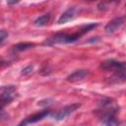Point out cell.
<instances>
[{
  "mask_svg": "<svg viewBox=\"0 0 126 126\" xmlns=\"http://www.w3.org/2000/svg\"><path fill=\"white\" fill-rule=\"evenodd\" d=\"M105 126H118V121L114 117H112L105 122Z\"/></svg>",
  "mask_w": 126,
  "mask_h": 126,
  "instance_id": "12",
  "label": "cell"
},
{
  "mask_svg": "<svg viewBox=\"0 0 126 126\" xmlns=\"http://www.w3.org/2000/svg\"><path fill=\"white\" fill-rule=\"evenodd\" d=\"M32 72V66H27L26 68H24L23 70H22V75H24V76H26V75H30L31 73Z\"/></svg>",
  "mask_w": 126,
  "mask_h": 126,
  "instance_id": "13",
  "label": "cell"
},
{
  "mask_svg": "<svg viewBox=\"0 0 126 126\" xmlns=\"http://www.w3.org/2000/svg\"><path fill=\"white\" fill-rule=\"evenodd\" d=\"M126 18L125 17H118V18H115L113 19L112 21H110L104 28V31L107 32V33H113L116 32V30H118L125 22Z\"/></svg>",
  "mask_w": 126,
  "mask_h": 126,
  "instance_id": "5",
  "label": "cell"
},
{
  "mask_svg": "<svg viewBox=\"0 0 126 126\" xmlns=\"http://www.w3.org/2000/svg\"><path fill=\"white\" fill-rule=\"evenodd\" d=\"M83 33H76V34H62V33H57L50 37L46 43L49 44H54V43H70V42H75L77 41Z\"/></svg>",
  "mask_w": 126,
  "mask_h": 126,
  "instance_id": "1",
  "label": "cell"
},
{
  "mask_svg": "<svg viewBox=\"0 0 126 126\" xmlns=\"http://www.w3.org/2000/svg\"><path fill=\"white\" fill-rule=\"evenodd\" d=\"M15 93H16V88L14 86H7V87H2L1 88L0 94H1V105H2V108L6 103H9L10 101L13 100Z\"/></svg>",
  "mask_w": 126,
  "mask_h": 126,
  "instance_id": "2",
  "label": "cell"
},
{
  "mask_svg": "<svg viewBox=\"0 0 126 126\" xmlns=\"http://www.w3.org/2000/svg\"><path fill=\"white\" fill-rule=\"evenodd\" d=\"M125 67H126V64L124 62H118V61H115L113 59L105 60L100 64V68L103 70H115V71H117V70L123 69Z\"/></svg>",
  "mask_w": 126,
  "mask_h": 126,
  "instance_id": "6",
  "label": "cell"
},
{
  "mask_svg": "<svg viewBox=\"0 0 126 126\" xmlns=\"http://www.w3.org/2000/svg\"><path fill=\"white\" fill-rule=\"evenodd\" d=\"M34 46L33 43H29V42H25V43H18L16 45L13 46L15 51H23V50H27L30 48H32Z\"/></svg>",
  "mask_w": 126,
  "mask_h": 126,
  "instance_id": "11",
  "label": "cell"
},
{
  "mask_svg": "<svg viewBox=\"0 0 126 126\" xmlns=\"http://www.w3.org/2000/svg\"><path fill=\"white\" fill-rule=\"evenodd\" d=\"M50 113V110L46 109V110H43L39 113H35L33 115H31L29 117H27L25 120H23L18 126H27L28 124H31V123H35L37 121H40L41 119H43L45 116H47L48 114Z\"/></svg>",
  "mask_w": 126,
  "mask_h": 126,
  "instance_id": "4",
  "label": "cell"
},
{
  "mask_svg": "<svg viewBox=\"0 0 126 126\" xmlns=\"http://www.w3.org/2000/svg\"><path fill=\"white\" fill-rule=\"evenodd\" d=\"M7 3L8 4H16V3H18V1H7Z\"/></svg>",
  "mask_w": 126,
  "mask_h": 126,
  "instance_id": "15",
  "label": "cell"
},
{
  "mask_svg": "<svg viewBox=\"0 0 126 126\" xmlns=\"http://www.w3.org/2000/svg\"><path fill=\"white\" fill-rule=\"evenodd\" d=\"M80 106H81V104H79V103H73V104L67 105V106H65L64 108H62L59 112H57L54 115V119H56V120H63L67 116H69L71 113H73Z\"/></svg>",
  "mask_w": 126,
  "mask_h": 126,
  "instance_id": "3",
  "label": "cell"
},
{
  "mask_svg": "<svg viewBox=\"0 0 126 126\" xmlns=\"http://www.w3.org/2000/svg\"><path fill=\"white\" fill-rule=\"evenodd\" d=\"M109 79H110V83H119V82L126 80V67L123 69L115 71L113 76Z\"/></svg>",
  "mask_w": 126,
  "mask_h": 126,
  "instance_id": "9",
  "label": "cell"
},
{
  "mask_svg": "<svg viewBox=\"0 0 126 126\" xmlns=\"http://www.w3.org/2000/svg\"><path fill=\"white\" fill-rule=\"evenodd\" d=\"M50 18H51V16H50L49 13L44 14V15L38 17V18L34 21V25H35L36 27H43V26H45V25L50 21Z\"/></svg>",
  "mask_w": 126,
  "mask_h": 126,
  "instance_id": "10",
  "label": "cell"
},
{
  "mask_svg": "<svg viewBox=\"0 0 126 126\" xmlns=\"http://www.w3.org/2000/svg\"><path fill=\"white\" fill-rule=\"evenodd\" d=\"M88 75H89V71L88 70H84V69L77 70V71H75L74 73H72L71 75H69L67 77V81L68 82H72V83L78 82V81H82Z\"/></svg>",
  "mask_w": 126,
  "mask_h": 126,
  "instance_id": "7",
  "label": "cell"
},
{
  "mask_svg": "<svg viewBox=\"0 0 126 126\" xmlns=\"http://www.w3.org/2000/svg\"><path fill=\"white\" fill-rule=\"evenodd\" d=\"M7 36H8V32H5L4 30L0 31V42H1V43L4 42V40L6 39Z\"/></svg>",
  "mask_w": 126,
  "mask_h": 126,
  "instance_id": "14",
  "label": "cell"
},
{
  "mask_svg": "<svg viewBox=\"0 0 126 126\" xmlns=\"http://www.w3.org/2000/svg\"><path fill=\"white\" fill-rule=\"evenodd\" d=\"M75 16V8H69L68 10H66L61 16L60 18L58 19V24L61 25V24H65L69 21H71Z\"/></svg>",
  "mask_w": 126,
  "mask_h": 126,
  "instance_id": "8",
  "label": "cell"
}]
</instances>
